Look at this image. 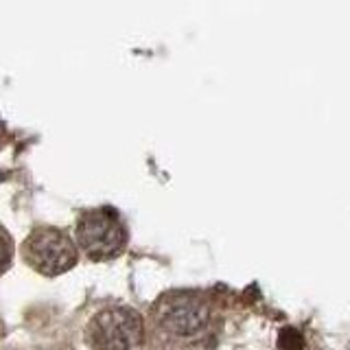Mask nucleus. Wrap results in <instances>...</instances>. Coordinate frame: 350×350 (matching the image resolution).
<instances>
[{
	"instance_id": "1",
	"label": "nucleus",
	"mask_w": 350,
	"mask_h": 350,
	"mask_svg": "<svg viewBox=\"0 0 350 350\" xmlns=\"http://www.w3.org/2000/svg\"><path fill=\"white\" fill-rule=\"evenodd\" d=\"M151 320L171 337H195L211 324V302L195 291H167L153 304Z\"/></svg>"
},
{
	"instance_id": "2",
	"label": "nucleus",
	"mask_w": 350,
	"mask_h": 350,
	"mask_svg": "<svg viewBox=\"0 0 350 350\" xmlns=\"http://www.w3.org/2000/svg\"><path fill=\"white\" fill-rule=\"evenodd\" d=\"M145 320L129 306L98 311L85 326V342L92 350H142Z\"/></svg>"
},
{
	"instance_id": "3",
	"label": "nucleus",
	"mask_w": 350,
	"mask_h": 350,
	"mask_svg": "<svg viewBox=\"0 0 350 350\" xmlns=\"http://www.w3.org/2000/svg\"><path fill=\"white\" fill-rule=\"evenodd\" d=\"M77 245L90 260H112L125 252L127 230L114 208H94L77 221Z\"/></svg>"
},
{
	"instance_id": "4",
	"label": "nucleus",
	"mask_w": 350,
	"mask_h": 350,
	"mask_svg": "<svg viewBox=\"0 0 350 350\" xmlns=\"http://www.w3.org/2000/svg\"><path fill=\"white\" fill-rule=\"evenodd\" d=\"M22 258L42 276H62L77 265L75 241L59 228H36L22 243Z\"/></svg>"
},
{
	"instance_id": "5",
	"label": "nucleus",
	"mask_w": 350,
	"mask_h": 350,
	"mask_svg": "<svg viewBox=\"0 0 350 350\" xmlns=\"http://www.w3.org/2000/svg\"><path fill=\"white\" fill-rule=\"evenodd\" d=\"M14 262V241H11L9 232L0 226V276L11 267Z\"/></svg>"
},
{
	"instance_id": "6",
	"label": "nucleus",
	"mask_w": 350,
	"mask_h": 350,
	"mask_svg": "<svg viewBox=\"0 0 350 350\" xmlns=\"http://www.w3.org/2000/svg\"><path fill=\"white\" fill-rule=\"evenodd\" d=\"M278 346L282 350H302L304 348V339L302 335L295 331V328L287 326L280 331V337H278Z\"/></svg>"
},
{
	"instance_id": "7",
	"label": "nucleus",
	"mask_w": 350,
	"mask_h": 350,
	"mask_svg": "<svg viewBox=\"0 0 350 350\" xmlns=\"http://www.w3.org/2000/svg\"><path fill=\"white\" fill-rule=\"evenodd\" d=\"M5 145V129H3V123H0V147Z\"/></svg>"
},
{
	"instance_id": "8",
	"label": "nucleus",
	"mask_w": 350,
	"mask_h": 350,
	"mask_svg": "<svg viewBox=\"0 0 350 350\" xmlns=\"http://www.w3.org/2000/svg\"><path fill=\"white\" fill-rule=\"evenodd\" d=\"M49 350H68V348H49Z\"/></svg>"
},
{
	"instance_id": "9",
	"label": "nucleus",
	"mask_w": 350,
	"mask_h": 350,
	"mask_svg": "<svg viewBox=\"0 0 350 350\" xmlns=\"http://www.w3.org/2000/svg\"><path fill=\"white\" fill-rule=\"evenodd\" d=\"M0 331H3V324H0Z\"/></svg>"
}]
</instances>
